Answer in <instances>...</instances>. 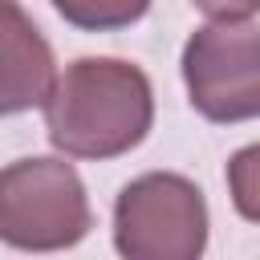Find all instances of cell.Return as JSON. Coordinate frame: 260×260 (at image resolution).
Instances as JSON below:
<instances>
[{
  "mask_svg": "<svg viewBox=\"0 0 260 260\" xmlns=\"http://www.w3.org/2000/svg\"><path fill=\"white\" fill-rule=\"evenodd\" d=\"M154 122V93L138 65L118 57L73 61L45 98L49 142L69 158H114L134 150Z\"/></svg>",
  "mask_w": 260,
  "mask_h": 260,
  "instance_id": "cell-1",
  "label": "cell"
},
{
  "mask_svg": "<svg viewBox=\"0 0 260 260\" xmlns=\"http://www.w3.org/2000/svg\"><path fill=\"white\" fill-rule=\"evenodd\" d=\"M93 215L77 171L61 158H20L0 171V240L20 252H57L85 240Z\"/></svg>",
  "mask_w": 260,
  "mask_h": 260,
  "instance_id": "cell-2",
  "label": "cell"
},
{
  "mask_svg": "<svg viewBox=\"0 0 260 260\" xmlns=\"http://www.w3.org/2000/svg\"><path fill=\"white\" fill-rule=\"evenodd\" d=\"M114 244L130 260H195L207 248L203 191L183 175H142L114 203Z\"/></svg>",
  "mask_w": 260,
  "mask_h": 260,
  "instance_id": "cell-3",
  "label": "cell"
},
{
  "mask_svg": "<svg viewBox=\"0 0 260 260\" xmlns=\"http://www.w3.org/2000/svg\"><path fill=\"white\" fill-rule=\"evenodd\" d=\"M191 106L207 122L260 118V24L215 20L191 32L183 49Z\"/></svg>",
  "mask_w": 260,
  "mask_h": 260,
  "instance_id": "cell-4",
  "label": "cell"
},
{
  "mask_svg": "<svg viewBox=\"0 0 260 260\" xmlns=\"http://www.w3.org/2000/svg\"><path fill=\"white\" fill-rule=\"evenodd\" d=\"M57 61L32 16L16 0H0V118L45 106Z\"/></svg>",
  "mask_w": 260,
  "mask_h": 260,
  "instance_id": "cell-5",
  "label": "cell"
},
{
  "mask_svg": "<svg viewBox=\"0 0 260 260\" xmlns=\"http://www.w3.org/2000/svg\"><path fill=\"white\" fill-rule=\"evenodd\" d=\"M53 8L85 32H114L146 16L150 0H53Z\"/></svg>",
  "mask_w": 260,
  "mask_h": 260,
  "instance_id": "cell-6",
  "label": "cell"
},
{
  "mask_svg": "<svg viewBox=\"0 0 260 260\" xmlns=\"http://www.w3.org/2000/svg\"><path fill=\"white\" fill-rule=\"evenodd\" d=\"M228 191H232L236 211L244 219L260 223V142L232 154V162H228Z\"/></svg>",
  "mask_w": 260,
  "mask_h": 260,
  "instance_id": "cell-7",
  "label": "cell"
},
{
  "mask_svg": "<svg viewBox=\"0 0 260 260\" xmlns=\"http://www.w3.org/2000/svg\"><path fill=\"white\" fill-rule=\"evenodd\" d=\"M191 4L211 20H248L252 12H260V0H191Z\"/></svg>",
  "mask_w": 260,
  "mask_h": 260,
  "instance_id": "cell-8",
  "label": "cell"
}]
</instances>
